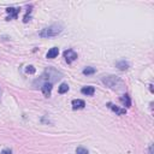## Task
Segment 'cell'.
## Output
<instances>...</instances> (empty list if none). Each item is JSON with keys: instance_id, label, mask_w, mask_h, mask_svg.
I'll list each match as a JSON object with an SVG mask.
<instances>
[{"instance_id": "4", "label": "cell", "mask_w": 154, "mask_h": 154, "mask_svg": "<svg viewBox=\"0 0 154 154\" xmlns=\"http://www.w3.org/2000/svg\"><path fill=\"white\" fill-rule=\"evenodd\" d=\"M71 105H72L73 110H81V109H84L85 102L83 101V100H81V99H75V100H72Z\"/></svg>"}, {"instance_id": "3", "label": "cell", "mask_w": 154, "mask_h": 154, "mask_svg": "<svg viewBox=\"0 0 154 154\" xmlns=\"http://www.w3.org/2000/svg\"><path fill=\"white\" fill-rule=\"evenodd\" d=\"M64 58H65V62L68 64H71L72 62H75L77 59V53L73 51V50H66L64 52Z\"/></svg>"}, {"instance_id": "12", "label": "cell", "mask_w": 154, "mask_h": 154, "mask_svg": "<svg viewBox=\"0 0 154 154\" xmlns=\"http://www.w3.org/2000/svg\"><path fill=\"white\" fill-rule=\"evenodd\" d=\"M82 72H83V75H87V76H88V75H93V73H95V72H96V69L93 68V66H88V68H85Z\"/></svg>"}, {"instance_id": "17", "label": "cell", "mask_w": 154, "mask_h": 154, "mask_svg": "<svg viewBox=\"0 0 154 154\" xmlns=\"http://www.w3.org/2000/svg\"><path fill=\"white\" fill-rule=\"evenodd\" d=\"M149 154H153V145L149 146Z\"/></svg>"}, {"instance_id": "9", "label": "cell", "mask_w": 154, "mask_h": 154, "mask_svg": "<svg viewBox=\"0 0 154 154\" xmlns=\"http://www.w3.org/2000/svg\"><path fill=\"white\" fill-rule=\"evenodd\" d=\"M116 66H117L119 70L125 71V70H128L130 68V64H129V62H126V60H120V62H117L116 63Z\"/></svg>"}, {"instance_id": "1", "label": "cell", "mask_w": 154, "mask_h": 154, "mask_svg": "<svg viewBox=\"0 0 154 154\" xmlns=\"http://www.w3.org/2000/svg\"><path fill=\"white\" fill-rule=\"evenodd\" d=\"M62 31H63V26L60 24H52L48 28L42 29L39 35L41 37H54V36H58Z\"/></svg>"}, {"instance_id": "10", "label": "cell", "mask_w": 154, "mask_h": 154, "mask_svg": "<svg viewBox=\"0 0 154 154\" xmlns=\"http://www.w3.org/2000/svg\"><path fill=\"white\" fill-rule=\"evenodd\" d=\"M58 54H59V48H58V47H52V48L47 52V54H46V58L53 59V58L58 57Z\"/></svg>"}, {"instance_id": "6", "label": "cell", "mask_w": 154, "mask_h": 154, "mask_svg": "<svg viewBox=\"0 0 154 154\" xmlns=\"http://www.w3.org/2000/svg\"><path fill=\"white\" fill-rule=\"evenodd\" d=\"M6 12L9 13V17L7 19L10 21V19H16L17 16H18V13H19V9H15V7H7L6 9Z\"/></svg>"}, {"instance_id": "5", "label": "cell", "mask_w": 154, "mask_h": 154, "mask_svg": "<svg viewBox=\"0 0 154 154\" xmlns=\"http://www.w3.org/2000/svg\"><path fill=\"white\" fill-rule=\"evenodd\" d=\"M107 106H109V109H111L113 112H116L117 115H119V116H123V115H125V113H126V110L125 109H119L118 106L113 105L112 102H109V104H107Z\"/></svg>"}, {"instance_id": "16", "label": "cell", "mask_w": 154, "mask_h": 154, "mask_svg": "<svg viewBox=\"0 0 154 154\" xmlns=\"http://www.w3.org/2000/svg\"><path fill=\"white\" fill-rule=\"evenodd\" d=\"M1 154H12V151L10 148H5V149H3Z\"/></svg>"}, {"instance_id": "7", "label": "cell", "mask_w": 154, "mask_h": 154, "mask_svg": "<svg viewBox=\"0 0 154 154\" xmlns=\"http://www.w3.org/2000/svg\"><path fill=\"white\" fill-rule=\"evenodd\" d=\"M52 85H53V83H50V82H46V83H43V84H42L41 89H42L43 95H46V96H50V95H51Z\"/></svg>"}, {"instance_id": "8", "label": "cell", "mask_w": 154, "mask_h": 154, "mask_svg": "<svg viewBox=\"0 0 154 154\" xmlns=\"http://www.w3.org/2000/svg\"><path fill=\"white\" fill-rule=\"evenodd\" d=\"M81 93L83 95H87V96H92L93 94L95 93V88L92 85H88V87H83V88L81 89Z\"/></svg>"}, {"instance_id": "11", "label": "cell", "mask_w": 154, "mask_h": 154, "mask_svg": "<svg viewBox=\"0 0 154 154\" xmlns=\"http://www.w3.org/2000/svg\"><path fill=\"white\" fill-rule=\"evenodd\" d=\"M120 102H122L124 106L126 107H130L131 106V100H130V96L129 95H123V96H120Z\"/></svg>"}, {"instance_id": "14", "label": "cell", "mask_w": 154, "mask_h": 154, "mask_svg": "<svg viewBox=\"0 0 154 154\" xmlns=\"http://www.w3.org/2000/svg\"><path fill=\"white\" fill-rule=\"evenodd\" d=\"M76 154H89V152L87 148H84V147H78L76 149Z\"/></svg>"}, {"instance_id": "13", "label": "cell", "mask_w": 154, "mask_h": 154, "mask_svg": "<svg viewBox=\"0 0 154 154\" xmlns=\"http://www.w3.org/2000/svg\"><path fill=\"white\" fill-rule=\"evenodd\" d=\"M68 90H69V85H68V83H62V84H60V87L58 88L59 94H64V93H66Z\"/></svg>"}, {"instance_id": "2", "label": "cell", "mask_w": 154, "mask_h": 154, "mask_svg": "<svg viewBox=\"0 0 154 154\" xmlns=\"http://www.w3.org/2000/svg\"><path fill=\"white\" fill-rule=\"evenodd\" d=\"M102 82L107 87H110L111 89H120L123 87V81L115 75H109L102 77Z\"/></svg>"}, {"instance_id": "15", "label": "cell", "mask_w": 154, "mask_h": 154, "mask_svg": "<svg viewBox=\"0 0 154 154\" xmlns=\"http://www.w3.org/2000/svg\"><path fill=\"white\" fill-rule=\"evenodd\" d=\"M35 71H36V69H35L33 65H28V66L25 68V72H26V73H30V75L35 73Z\"/></svg>"}]
</instances>
